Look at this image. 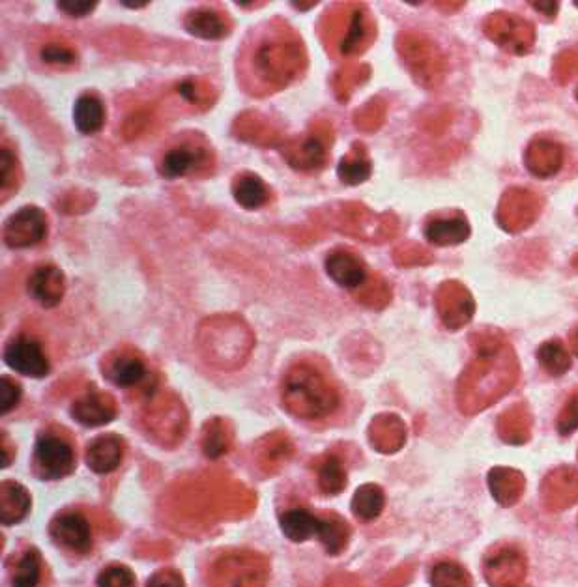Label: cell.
<instances>
[{
    "instance_id": "6da1fadb",
    "label": "cell",
    "mask_w": 578,
    "mask_h": 587,
    "mask_svg": "<svg viewBox=\"0 0 578 587\" xmlns=\"http://www.w3.org/2000/svg\"><path fill=\"white\" fill-rule=\"evenodd\" d=\"M470 343L477 356L457 380V404L468 417L477 416L504 399L521 378L517 352L500 331H476Z\"/></svg>"
},
{
    "instance_id": "7a4b0ae2",
    "label": "cell",
    "mask_w": 578,
    "mask_h": 587,
    "mask_svg": "<svg viewBox=\"0 0 578 587\" xmlns=\"http://www.w3.org/2000/svg\"><path fill=\"white\" fill-rule=\"evenodd\" d=\"M281 397L290 414L304 419L328 417L341 402L337 387L309 363L289 369L283 378Z\"/></svg>"
},
{
    "instance_id": "3957f363",
    "label": "cell",
    "mask_w": 578,
    "mask_h": 587,
    "mask_svg": "<svg viewBox=\"0 0 578 587\" xmlns=\"http://www.w3.org/2000/svg\"><path fill=\"white\" fill-rule=\"evenodd\" d=\"M251 62L264 85H289L305 66L304 47L290 36H272L259 43Z\"/></svg>"
},
{
    "instance_id": "277c9868",
    "label": "cell",
    "mask_w": 578,
    "mask_h": 587,
    "mask_svg": "<svg viewBox=\"0 0 578 587\" xmlns=\"http://www.w3.org/2000/svg\"><path fill=\"white\" fill-rule=\"evenodd\" d=\"M397 51L418 85L434 90L448 75V60L436 43L420 32H401Z\"/></svg>"
},
{
    "instance_id": "5b68a950",
    "label": "cell",
    "mask_w": 578,
    "mask_h": 587,
    "mask_svg": "<svg viewBox=\"0 0 578 587\" xmlns=\"http://www.w3.org/2000/svg\"><path fill=\"white\" fill-rule=\"evenodd\" d=\"M483 34L509 55L524 57L532 53L537 30L534 23L511 12H492L483 21Z\"/></svg>"
},
{
    "instance_id": "8992f818",
    "label": "cell",
    "mask_w": 578,
    "mask_h": 587,
    "mask_svg": "<svg viewBox=\"0 0 578 587\" xmlns=\"http://www.w3.org/2000/svg\"><path fill=\"white\" fill-rule=\"evenodd\" d=\"M337 225L348 236L369 242H386L397 234L399 219L393 214L375 215L362 204H345L337 212Z\"/></svg>"
},
{
    "instance_id": "52a82bcc",
    "label": "cell",
    "mask_w": 578,
    "mask_h": 587,
    "mask_svg": "<svg viewBox=\"0 0 578 587\" xmlns=\"http://www.w3.org/2000/svg\"><path fill=\"white\" fill-rule=\"evenodd\" d=\"M268 576L264 558L253 552H232L219 558L212 569L214 587H262Z\"/></svg>"
},
{
    "instance_id": "ba28073f",
    "label": "cell",
    "mask_w": 578,
    "mask_h": 587,
    "mask_svg": "<svg viewBox=\"0 0 578 587\" xmlns=\"http://www.w3.org/2000/svg\"><path fill=\"white\" fill-rule=\"evenodd\" d=\"M543 206V197L532 189L509 187L498 202L496 221L507 234H521L539 219Z\"/></svg>"
},
{
    "instance_id": "9c48e42d",
    "label": "cell",
    "mask_w": 578,
    "mask_h": 587,
    "mask_svg": "<svg viewBox=\"0 0 578 587\" xmlns=\"http://www.w3.org/2000/svg\"><path fill=\"white\" fill-rule=\"evenodd\" d=\"M333 144V131L326 122L315 124L300 141H292L285 150V158L296 171H320L328 163V152Z\"/></svg>"
},
{
    "instance_id": "30bf717a",
    "label": "cell",
    "mask_w": 578,
    "mask_h": 587,
    "mask_svg": "<svg viewBox=\"0 0 578 587\" xmlns=\"http://www.w3.org/2000/svg\"><path fill=\"white\" fill-rule=\"evenodd\" d=\"M434 303L442 324L451 331L468 326L476 315V300L459 281H446L436 288Z\"/></svg>"
},
{
    "instance_id": "8fae6325",
    "label": "cell",
    "mask_w": 578,
    "mask_h": 587,
    "mask_svg": "<svg viewBox=\"0 0 578 587\" xmlns=\"http://www.w3.org/2000/svg\"><path fill=\"white\" fill-rule=\"evenodd\" d=\"M75 468V453L68 440L57 434H44L34 449V470L47 481L62 479Z\"/></svg>"
},
{
    "instance_id": "7c38bea8",
    "label": "cell",
    "mask_w": 578,
    "mask_h": 587,
    "mask_svg": "<svg viewBox=\"0 0 578 587\" xmlns=\"http://www.w3.org/2000/svg\"><path fill=\"white\" fill-rule=\"evenodd\" d=\"M49 232V221L38 206H25L10 215L4 223L2 238L12 249H27L42 244Z\"/></svg>"
},
{
    "instance_id": "4fadbf2b",
    "label": "cell",
    "mask_w": 578,
    "mask_h": 587,
    "mask_svg": "<svg viewBox=\"0 0 578 587\" xmlns=\"http://www.w3.org/2000/svg\"><path fill=\"white\" fill-rule=\"evenodd\" d=\"M528 574V559L517 546H502L483 561V576L491 587H517Z\"/></svg>"
},
{
    "instance_id": "5bb4252c",
    "label": "cell",
    "mask_w": 578,
    "mask_h": 587,
    "mask_svg": "<svg viewBox=\"0 0 578 587\" xmlns=\"http://www.w3.org/2000/svg\"><path fill=\"white\" fill-rule=\"evenodd\" d=\"M343 32L339 49L347 57L362 55L365 49L371 47L376 38V23L373 15L369 14L367 8L354 6L347 14L337 17L335 32Z\"/></svg>"
},
{
    "instance_id": "9a60e30c",
    "label": "cell",
    "mask_w": 578,
    "mask_h": 587,
    "mask_svg": "<svg viewBox=\"0 0 578 587\" xmlns=\"http://www.w3.org/2000/svg\"><path fill=\"white\" fill-rule=\"evenodd\" d=\"M543 507L550 513L565 511L578 502V470L573 466H558L550 470L539 488Z\"/></svg>"
},
{
    "instance_id": "2e32d148",
    "label": "cell",
    "mask_w": 578,
    "mask_h": 587,
    "mask_svg": "<svg viewBox=\"0 0 578 587\" xmlns=\"http://www.w3.org/2000/svg\"><path fill=\"white\" fill-rule=\"evenodd\" d=\"M4 361L15 373L44 378L51 371V363L45 356L42 344L30 337H15L4 348Z\"/></svg>"
},
{
    "instance_id": "e0dca14e",
    "label": "cell",
    "mask_w": 578,
    "mask_h": 587,
    "mask_svg": "<svg viewBox=\"0 0 578 587\" xmlns=\"http://www.w3.org/2000/svg\"><path fill=\"white\" fill-rule=\"evenodd\" d=\"M49 533L58 546L77 554H85L92 548V530H90L87 516L77 511L58 515L51 522Z\"/></svg>"
},
{
    "instance_id": "ac0fdd59",
    "label": "cell",
    "mask_w": 578,
    "mask_h": 587,
    "mask_svg": "<svg viewBox=\"0 0 578 587\" xmlns=\"http://www.w3.org/2000/svg\"><path fill=\"white\" fill-rule=\"evenodd\" d=\"M212 154L199 144L184 143L174 146L159 161V174L165 178H180L199 172L210 165Z\"/></svg>"
},
{
    "instance_id": "d6986e66",
    "label": "cell",
    "mask_w": 578,
    "mask_h": 587,
    "mask_svg": "<svg viewBox=\"0 0 578 587\" xmlns=\"http://www.w3.org/2000/svg\"><path fill=\"white\" fill-rule=\"evenodd\" d=\"M565 148L552 139H534L524 152V165L537 178H552L562 171Z\"/></svg>"
},
{
    "instance_id": "ffe728a7",
    "label": "cell",
    "mask_w": 578,
    "mask_h": 587,
    "mask_svg": "<svg viewBox=\"0 0 578 587\" xmlns=\"http://www.w3.org/2000/svg\"><path fill=\"white\" fill-rule=\"evenodd\" d=\"M326 272L339 287L348 290L362 288L369 279L365 262L348 249H335L326 257Z\"/></svg>"
},
{
    "instance_id": "44dd1931",
    "label": "cell",
    "mask_w": 578,
    "mask_h": 587,
    "mask_svg": "<svg viewBox=\"0 0 578 587\" xmlns=\"http://www.w3.org/2000/svg\"><path fill=\"white\" fill-rule=\"evenodd\" d=\"M423 234L429 244L438 247H451V245L464 244L472 229L463 212H455L453 215H436L425 223Z\"/></svg>"
},
{
    "instance_id": "7402d4cb",
    "label": "cell",
    "mask_w": 578,
    "mask_h": 587,
    "mask_svg": "<svg viewBox=\"0 0 578 587\" xmlns=\"http://www.w3.org/2000/svg\"><path fill=\"white\" fill-rule=\"evenodd\" d=\"M27 288H29L30 298H34L42 307L49 309L58 305L64 298L66 277L57 266L44 264L30 273Z\"/></svg>"
},
{
    "instance_id": "603a6c76",
    "label": "cell",
    "mask_w": 578,
    "mask_h": 587,
    "mask_svg": "<svg viewBox=\"0 0 578 587\" xmlns=\"http://www.w3.org/2000/svg\"><path fill=\"white\" fill-rule=\"evenodd\" d=\"M532 429H534V416L526 402H517L509 406L496 421L498 436L504 444H528L532 438Z\"/></svg>"
},
{
    "instance_id": "cb8c5ba5",
    "label": "cell",
    "mask_w": 578,
    "mask_h": 587,
    "mask_svg": "<svg viewBox=\"0 0 578 587\" xmlns=\"http://www.w3.org/2000/svg\"><path fill=\"white\" fill-rule=\"evenodd\" d=\"M72 416L85 427H102L116 417V402L109 393L92 391L73 402Z\"/></svg>"
},
{
    "instance_id": "d4e9b609",
    "label": "cell",
    "mask_w": 578,
    "mask_h": 587,
    "mask_svg": "<svg viewBox=\"0 0 578 587\" xmlns=\"http://www.w3.org/2000/svg\"><path fill=\"white\" fill-rule=\"evenodd\" d=\"M126 453V444L116 434L94 438L87 447L88 468L94 473L115 472Z\"/></svg>"
},
{
    "instance_id": "484cf974",
    "label": "cell",
    "mask_w": 578,
    "mask_h": 587,
    "mask_svg": "<svg viewBox=\"0 0 578 587\" xmlns=\"http://www.w3.org/2000/svg\"><path fill=\"white\" fill-rule=\"evenodd\" d=\"M103 374L107 376V380L111 384L124 389H131V387L141 386L145 382L146 363L143 358H139L137 354L131 352H120L111 358L107 359L105 367H103Z\"/></svg>"
},
{
    "instance_id": "4316f807",
    "label": "cell",
    "mask_w": 578,
    "mask_h": 587,
    "mask_svg": "<svg viewBox=\"0 0 578 587\" xmlns=\"http://www.w3.org/2000/svg\"><path fill=\"white\" fill-rule=\"evenodd\" d=\"M487 483L492 498L502 507H513L515 503L521 502L522 494L526 490V479L522 472L507 466H494L487 475Z\"/></svg>"
},
{
    "instance_id": "83f0119b",
    "label": "cell",
    "mask_w": 578,
    "mask_h": 587,
    "mask_svg": "<svg viewBox=\"0 0 578 587\" xmlns=\"http://www.w3.org/2000/svg\"><path fill=\"white\" fill-rule=\"evenodd\" d=\"M369 440L380 453H395L406 442V427L403 419L393 414L376 416L369 427Z\"/></svg>"
},
{
    "instance_id": "f1b7e54d",
    "label": "cell",
    "mask_w": 578,
    "mask_h": 587,
    "mask_svg": "<svg viewBox=\"0 0 578 587\" xmlns=\"http://www.w3.org/2000/svg\"><path fill=\"white\" fill-rule=\"evenodd\" d=\"M184 27L191 36L201 40H223L231 32V23L227 17L212 8H197L189 12Z\"/></svg>"
},
{
    "instance_id": "f546056e",
    "label": "cell",
    "mask_w": 578,
    "mask_h": 587,
    "mask_svg": "<svg viewBox=\"0 0 578 587\" xmlns=\"http://www.w3.org/2000/svg\"><path fill=\"white\" fill-rule=\"evenodd\" d=\"M30 496L27 488L14 481L0 485V522L12 526L21 522L30 511Z\"/></svg>"
},
{
    "instance_id": "4dcf8cb0",
    "label": "cell",
    "mask_w": 578,
    "mask_h": 587,
    "mask_svg": "<svg viewBox=\"0 0 578 587\" xmlns=\"http://www.w3.org/2000/svg\"><path fill=\"white\" fill-rule=\"evenodd\" d=\"M232 197L246 210H259L270 201V189L261 176L253 172H242L232 182Z\"/></svg>"
},
{
    "instance_id": "1f68e13d",
    "label": "cell",
    "mask_w": 578,
    "mask_h": 587,
    "mask_svg": "<svg viewBox=\"0 0 578 587\" xmlns=\"http://www.w3.org/2000/svg\"><path fill=\"white\" fill-rule=\"evenodd\" d=\"M373 163L362 143L352 144L350 152L339 161L337 176L345 186H360L371 178Z\"/></svg>"
},
{
    "instance_id": "d6a6232c",
    "label": "cell",
    "mask_w": 578,
    "mask_h": 587,
    "mask_svg": "<svg viewBox=\"0 0 578 587\" xmlns=\"http://www.w3.org/2000/svg\"><path fill=\"white\" fill-rule=\"evenodd\" d=\"M105 105L96 94H83L75 101L73 107V122L77 129L85 135H94L105 126Z\"/></svg>"
},
{
    "instance_id": "836d02e7",
    "label": "cell",
    "mask_w": 578,
    "mask_h": 587,
    "mask_svg": "<svg viewBox=\"0 0 578 587\" xmlns=\"http://www.w3.org/2000/svg\"><path fill=\"white\" fill-rule=\"evenodd\" d=\"M350 533L352 531L345 518L339 515L320 516L317 537L330 556H339L347 548Z\"/></svg>"
},
{
    "instance_id": "e575fe53",
    "label": "cell",
    "mask_w": 578,
    "mask_h": 587,
    "mask_svg": "<svg viewBox=\"0 0 578 587\" xmlns=\"http://www.w3.org/2000/svg\"><path fill=\"white\" fill-rule=\"evenodd\" d=\"M320 526V516L313 515L311 511L296 507L289 509L285 515L281 516V530L285 537H289L294 543H304L307 539L315 537Z\"/></svg>"
},
{
    "instance_id": "d590c367",
    "label": "cell",
    "mask_w": 578,
    "mask_h": 587,
    "mask_svg": "<svg viewBox=\"0 0 578 587\" xmlns=\"http://www.w3.org/2000/svg\"><path fill=\"white\" fill-rule=\"evenodd\" d=\"M384 505H386L384 490L375 483H367L356 490L352 498V513L362 522H373L382 515Z\"/></svg>"
},
{
    "instance_id": "8d00e7d4",
    "label": "cell",
    "mask_w": 578,
    "mask_h": 587,
    "mask_svg": "<svg viewBox=\"0 0 578 587\" xmlns=\"http://www.w3.org/2000/svg\"><path fill=\"white\" fill-rule=\"evenodd\" d=\"M537 361L541 369L550 376H564L571 369V356L564 343L558 339H552L539 346Z\"/></svg>"
},
{
    "instance_id": "74e56055",
    "label": "cell",
    "mask_w": 578,
    "mask_h": 587,
    "mask_svg": "<svg viewBox=\"0 0 578 587\" xmlns=\"http://www.w3.org/2000/svg\"><path fill=\"white\" fill-rule=\"evenodd\" d=\"M318 487L324 494H341L347 487V470L343 460L335 455H328L318 466Z\"/></svg>"
},
{
    "instance_id": "f35d334b",
    "label": "cell",
    "mask_w": 578,
    "mask_h": 587,
    "mask_svg": "<svg viewBox=\"0 0 578 587\" xmlns=\"http://www.w3.org/2000/svg\"><path fill=\"white\" fill-rule=\"evenodd\" d=\"M431 586L433 587H472L474 578L464 569L463 565L453 561H440L431 571Z\"/></svg>"
},
{
    "instance_id": "ab89813d",
    "label": "cell",
    "mask_w": 578,
    "mask_h": 587,
    "mask_svg": "<svg viewBox=\"0 0 578 587\" xmlns=\"http://www.w3.org/2000/svg\"><path fill=\"white\" fill-rule=\"evenodd\" d=\"M42 576V558L36 548L27 550L15 565L12 587H38Z\"/></svg>"
},
{
    "instance_id": "60d3db41",
    "label": "cell",
    "mask_w": 578,
    "mask_h": 587,
    "mask_svg": "<svg viewBox=\"0 0 578 587\" xmlns=\"http://www.w3.org/2000/svg\"><path fill=\"white\" fill-rule=\"evenodd\" d=\"M371 75V68L365 64L345 66L341 72L335 75V94L341 101H347L352 92L363 85Z\"/></svg>"
},
{
    "instance_id": "b9f144b4",
    "label": "cell",
    "mask_w": 578,
    "mask_h": 587,
    "mask_svg": "<svg viewBox=\"0 0 578 587\" xmlns=\"http://www.w3.org/2000/svg\"><path fill=\"white\" fill-rule=\"evenodd\" d=\"M231 445V432L225 427L223 421L214 419L212 423L206 425L204 430L203 447L206 457L217 459L229 451Z\"/></svg>"
},
{
    "instance_id": "7bdbcfd3",
    "label": "cell",
    "mask_w": 578,
    "mask_h": 587,
    "mask_svg": "<svg viewBox=\"0 0 578 587\" xmlns=\"http://www.w3.org/2000/svg\"><path fill=\"white\" fill-rule=\"evenodd\" d=\"M578 77V47L560 51L552 60V79L556 85H569Z\"/></svg>"
},
{
    "instance_id": "ee69618b",
    "label": "cell",
    "mask_w": 578,
    "mask_h": 587,
    "mask_svg": "<svg viewBox=\"0 0 578 587\" xmlns=\"http://www.w3.org/2000/svg\"><path fill=\"white\" fill-rule=\"evenodd\" d=\"M19 182H21V169H19L17 158L12 150L2 148L0 150V189H2L4 201L10 193L17 191Z\"/></svg>"
},
{
    "instance_id": "f6af8a7d",
    "label": "cell",
    "mask_w": 578,
    "mask_h": 587,
    "mask_svg": "<svg viewBox=\"0 0 578 587\" xmlns=\"http://www.w3.org/2000/svg\"><path fill=\"white\" fill-rule=\"evenodd\" d=\"M358 300L362 301L363 305L371 307V309H384L391 300V290L388 287V283L373 275L371 279L365 281V285L360 288V294H358Z\"/></svg>"
},
{
    "instance_id": "bcb514c9",
    "label": "cell",
    "mask_w": 578,
    "mask_h": 587,
    "mask_svg": "<svg viewBox=\"0 0 578 587\" xmlns=\"http://www.w3.org/2000/svg\"><path fill=\"white\" fill-rule=\"evenodd\" d=\"M384 120H386V101L380 100V98L367 101L354 115L356 128L367 131V133H373L380 128L384 124Z\"/></svg>"
},
{
    "instance_id": "7dc6e473",
    "label": "cell",
    "mask_w": 578,
    "mask_h": 587,
    "mask_svg": "<svg viewBox=\"0 0 578 587\" xmlns=\"http://www.w3.org/2000/svg\"><path fill=\"white\" fill-rule=\"evenodd\" d=\"M40 58L47 66H73L77 62V51L64 42H51L42 47Z\"/></svg>"
},
{
    "instance_id": "c3c4849f",
    "label": "cell",
    "mask_w": 578,
    "mask_h": 587,
    "mask_svg": "<svg viewBox=\"0 0 578 587\" xmlns=\"http://www.w3.org/2000/svg\"><path fill=\"white\" fill-rule=\"evenodd\" d=\"M393 258L399 266H425L433 262V255L431 251H427L425 247L418 244H403L399 245L393 251Z\"/></svg>"
},
{
    "instance_id": "681fc988",
    "label": "cell",
    "mask_w": 578,
    "mask_h": 587,
    "mask_svg": "<svg viewBox=\"0 0 578 587\" xmlns=\"http://www.w3.org/2000/svg\"><path fill=\"white\" fill-rule=\"evenodd\" d=\"M98 587H135V574L126 565H111L98 576Z\"/></svg>"
},
{
    "instance_id": "f907efd6",
    "label": "cell",
    "mask_w": 578,
    "mask_h": 587,
    "mask_svg": "<svg viewBox=\"0 0 578 587\" xmlns=\"http://www.w3.org/2000/svg\"><path fill=\"white\" fill-rule=\"evenodd\" d=\"M556 429L562 436H569L578 429V389L571 393V397L565 401L564 408L560 410L556 419Z\"/></svg>"
},
{
    "instance_id": "816d5d0a",
    "label": "cell",
    "mask_w": 578,
    "mask_h": 587,
    "mask_svg": "<svg viewBox=\"0 0 578 587\" xmlns=\"http://www.w3.org/2000/svg\"><path fill=\"white\" fill-rule=\"evenodd\" d=\"M21 386L12 380L10 376H2L0 378V414L6 416L8 412H12L15 406L21 401Z\"/></svg>"
},
{
    "instance_id": "f5cc1de1",
    "label": "cell",
    "mask_w": 578,
    "mask_h": 587,
    "mask_svg": "<svg viewBox=\"0 0 578 587\" xmlns=\"http://www.w3.org/2000/svg\"><path fill=\"white\" fill-rule=\"evenodd\" d=\"M178 92L186 98V100L195 103V105H206V103H212L210 101V94H212V88L199 83V81H184L178 85Z\"/></svg>"
},
{
    "instance_id": "db71d44e",
    "label": "cell",
    "mask_w": 578,
    "mask_h": 587,
    "mask_svg": "<svg viewBox=\"0 0 578 587\" xmlns=\"http://www.w3.org/2000/svg\"><path fill=\"white\" fill-rule=\"evenodd\" d=\"M98 2L94 0H60L58 10L70 17H87L96 10Z\"/></svg>"
},
{
    "instance_id": "11a10c76",
    "label": "cell",
    "mask_w": 578,
    "mask_h": 587,
    "mask_svg": "<svg viewBox=\"0 0 578 587\" xmlns=\"http://www.w3.org/2000/svg\"><path fill=\"white\" fill-rule=\"evenodd\" d=\"M146 587H186L184 586V578L182 574L174 569H161L158 573L154 574Z\"/></svg>"
},
{
    "instance_id": "9f6ffc18",
    "label": "cell",
    "mask_w": 578,
    "mask_h": 587,
    "mask_svg": "<svg viewBox=\"0 0 578 587\" xmlns=\"http://www.w3.org/2000/svg\"><path fill=\"white\" fill-rule=\"evenodd\" d=\"M412 574H414V567H403V569L391 573L390 576L384 580L382 587H403L406 582L412 578Z\"/></svg>"
},
{
    "instance_id": "6f0895ef",
    "label": "cell",
    "mask_w": 578,
    "mask_h": 587,
    "mask_svg": "<svg viewBox=\"0 0 578 587\" xmlns=\"http://www.w3.org/2000/svg\"><path fill=\"white\" fill-rule=\"evenodd\" d=\"M530 4H532L534 10H537L541 15H545L547 19H554L560 12V2H539V0H534Z\"/></svg>"
},
{
    "instance_id": "680465c9",
    "label": "cell",
    "mask_w": 578,
    "mask_h": 587,
    "mask_svg": "<svg viewBox=\"0 0 578 587\" xmlns=\"http://www.w3.org/2000/svg\"><path fill=\"white\" fill-rule=\"evenodd\" d=\"M328 587H363L362 582L356 578V576H352V574H339V576H335L332 578V582L328 584Z\"/></svg>"
},
{
    "instance_id": "91938a15",
    "label": "cell",
    "mask_w": 578,
    "mask_h": 587,
    "mask_svg": "<svg viewBox=\"0 0 578 587\" xmlns=\"http://www.w3.org/2000/svg\"><path fill=\"white\" fill-rule=\"evenodd\" d=\"M464 2H438V8L440 10H451V12H457L463 8Z\"/></svg>"
},
{
    "instance_id": "94428289",
    "label": "cell",
    "mask_w": 578,
    "mask_h": 587,
    "mask_svg": "<svg viewBox=\"0 0 578 587\" xmlns=\"http://www.w3.org/2000/svg\"><path fill=\"white\" fill-rule=\"evenodd\" d=\"M120 4H124L126 8H145L146 4H150L148 0H137V2H133V0H122Z\"/></svg>"
},
{
    "instance_id": "6125c7cd",
    "label": "cell",
    "mask_w": 578,
    "mask_h": 587,
    "mask_svg": "<svg viewBox=\"0 0 578 587\" xmlns=\"http://www.w3.org/2000/svg\"><path fill=\"white\" fill-rule=\"evenodd\" d=\"M2 451H4V457H2V468H6L10 464V457H8V438L2 436Z\"/></svg>"
},
{
    "instance_id": "be15d7a7",
    "label": "cell",
    "mask_w": 578,
    "mask_h": 587,
    "mask_svg": "<svg viewBox=\"0 0 578 587\" xmlns=\"http://www.w3.org/2000/svg\"><path fill=\"white\" fill-rule=\"evenodd\" d=\"M569 343H571V348H573V352L578 358V328L569 333Z\"/></svg>"
},
{
    "instance_id": "e7e4bbea",
    "label": "cell",
    "mask_w": 578,
    "mask_h": 587,
    "mask_svg": "<svg viewBox=\"0 0 578 587\" xmlns=\"http://www.w3.org/2000/svg\"><path fill=\"white\" fill-rule=\"evenodd\" d=\"M571 264H573V268H577L578 270V253L573 257V260H571Z\"/></svg>"
},
{
    "instance_id": "03108f58",
    "label": "cell",
    "mask_w": 578,
    "mask_h": 587,
    "mask_svg": "<svg viewBox=\"0 0 578 587\" xmlns=\"http://www.w3.org/2000/svg\"><path fill=\"white\" fill-rule=\"evenodd\" d=\"M577 101H578V90H577Z\"/></svg>"
},
{
    "instance_id": "003e7915",
    "label": "cell",
    "mask_w": 578,
    "mask_h": 587,
    "mask_svg": "<svg viewBox=\"0 0 578 587\" xmlns=\"http://www.w3.org/2000/svg\"><path fill=\"white\" fill-rule=\"evenodd\" d=\"M575 4H577V6H578V2H575Z\"/></svg>"
}]
</instances>
